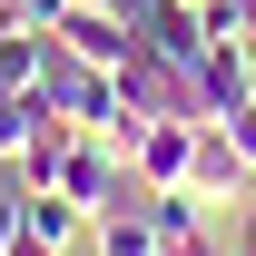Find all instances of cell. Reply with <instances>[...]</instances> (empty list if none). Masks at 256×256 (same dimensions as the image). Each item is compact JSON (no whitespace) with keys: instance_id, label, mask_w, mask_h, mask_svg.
I'll use <instances>...</instances> for the list:
<instances>
[{"instance_id":"obj_1","label":"cell","mask_w":256,"mask_h":256,"mask_svg":"<svg viewBox=\"0 0 256 256\" xmlns=\"http://www.w3.org/2000/svg\"><path fill=\"white\" fill-rule=\"evenodd\" d=\"M118 98L138 108V118H188V128H207V98H197V69L188 60H168L158 40H138L118 60Z\"/></svg>"},{"instance_id":"obj_2","label":"cell","mask_w":256,"mask_h":256,"mask_svg":"<svg viewBox=\"0 0 256 256\" xmlns=\"http://www.w3.org/2000/svg\"><path fill=\"white\" fill-rule=\"evenodd\" d=\"M188 197L197 207H256V158L226 138L217 118L197 128V158H188Z\"/></svg>"},{"instance_id":"obj_3","label":"cell","mask_w":256,"mask_h":256,"mask_svg":"<svg viewBox=\"0 0 256 256\" xmlns=\"http://www.w3.org/2000/svg\"><path fill=\"white\" fill-rule=\"evenodd\" d=\"M188 158H197V128L188 118H148L138 148H128V188L138 197H178L188 188Z\"/></svg>"},{"instance_id":"obj_4","label":"cell","mask_w":256,"mask_h":256,"mask_svg":"<svg viewBox=\"0 0 256 256\" xmlns=\"http://www.w3.org/2000/svg\"><path fill=\"white\" fill-rule=\"evenodd\" d=\"M60 197H69V207H89V217H108V207L128 197V148H118V138H79Z\"/></svg>"},{"instance_id":"obj_5","label":"cell","mask_w":256,"mask_h":256,"mask_svg":"<svg viewBox=\"0 0 256 256\" xmlns=\"http://www.w3.org/2000/svg\"><path fill=\"white\" fill-rule=\"evenodd\" d=\"M197 98H207V118H236L256 98V50L246 40H217V50L197 60Z\"/></svg>"},{"instance_id":"obj_6","label":"cell","mask_w":256,"mask_h":256,"mask_svg":"<svg viewBox=\"0 0 256 256\" xmlns=\"http://www.w3.org/2000/svg\"><path fill=\"white\" fill-rule=\"evenodd\" d=\"M138 40H148V30H128L118 10H98V0H79V10L60 20V50H79L89 69H118L128 50H138Z\"/></svg>"},{"instance_id":"obj_7","label":"cell","mask_w":256,"mask_h":256,"mask_svg":"<svg viewBox=\"0 0 256 256\" xmlns=\"http://www.w3.org/2000/svg\"><path fill=\"white\" fill-rule=\"evenodd\" d=\"M79 138H89V128H69L60 108H50V118H40V138L20 148V197H50V188H60V178H69V148H79Z\"/></svg>"},{"instance_id":"obj_8","label":"cell","mask_w":256,"mask_h":256,"mask_svg":"<svg viewBox=\"0 0 256 256\" xmlns=\"http://www.w3.org/2000/svg\"><path fill=\"white\" fill-rule=\"evenodd\" d=\"M89 246H98V256H168L158 226H148V197H118V207L89 226Z\"/></svg>"},{"instance_id":"obj_9","label":"cell","mask_w":256,"mask_h":256,"mask_svg":"<svg viewBox=\"0 0 256 256\" xmlns=\"http://www.w3.org/2000/svg\"><path fill=\"white\" fill-rule=\"evenodd\" d=\"M148 226H158V246H168V256H226L217 236L197 226V197H188V188H178V197H148Z\"/></svg>"},{"instance_id":"obj_10","label":"cell","mask_w":256,"mask_h":256,"mask_svg":"<svg viewBox=\"0 0 256 256\" xmlns=\"http://www.w3.org/2000/svg\"><path fill=\"white\" fill-rule=\"evenodd\" d=\"M40 69H50V30L10 20L0 30V89H40Z\"/></svg>"},{"instance_id":"obj_11","label":"cell","mask_w":256,"mask_h":256,"mask_svg":"<svg viewBox=\"0 0 256 256\" xmlns=\"http://www.w3.org/2000/svg\"><path fill=\"white\" fill-rule=\"evenodd\" d=\"M40 118H50L40 89H0V158H10V168H20V148L40 138Z\"/></svg>"},{"instance_id":"obj_12","label":"cell","mask_w":256,"mask_h":256,"mask_svg":"<svg viewBox=\"0 0 256 256\" xmlns=\"http://www.w3.org/2000/svg\"><path fill=\"white\" fill-rule=\"evenodd\" d=\"M89 226H98V217H89V207H69L60 188H50V197H30V236H50V246H79Z\"/></svg>"},{"instance_id":"obj_13","label":"cell","mask_w":256,"mask_h":256,"mask_svg":"<svg viewBox=\"0 0 256 256\" xmlns=\"http://www.w3.org/2000/svg\"><path fill=\"white\" fill-rule=\"evenodd\" d=\"M226 128V138H236V148H246V158H256V98H246V108H236V118H217Z\"/></svg>"},{"instance_id":"obj_14","label":"cell","mask_w":256,"mask_h":256,"mask_svg":"<svg viewBox=\"0 0 256 256\" xmlns=\"http://www.w3.org/2000/svg\"><path fill=\"white\" fill-rule=\"evenodd\" d=\"M20 226H30V197H0V246H10Z\"/></svg>"},{"instance_id":"obj_15","label":"cell","mask_w":256,"mask_h":256,"mask_svg":"<svg viewBox=\"0 0 256 256\" xmlns=\"http://www.w3.org/2000/svg\"><path fill=\"white\" fill-rule=\"evenodd\" d=\"M0 256H69V246H50V236H30V226H20V236H10Z\"/></svg>"},{"instance_id":"obj_16","label":"cell","mask_w":256,"mask_h":256,"mask_svg":"<svg viewBox=\"0 0 256 256\" xmlns=\"http://www.w3.org/2000/svg\"><path fill=\"white\" fill-rule=\"evenodd\" d=\"M246 256H256V207H246Z\"/></svg>"},{"instance_id":"obj_17","label":"cell","mask_w":256,"mask_h":256,"mask_svg":"<svg viewBox=\"0 0 256 256\" xmlns=\"http://www.w3.org/2000/svg\"><path fill=\"white\" fill-rule=\"evenodd\" d=\"M0 10H10V20H20V0H0Z\"/></svg>"},{"instance_id":"obj_18","label":"cell","mask_w":256,"mask_h":256,"mask_svg":"<svg viewBox=\"0 0 256 256\" xmlns=\"http://www.w3.org/2000/svg\"><path fill=\"white\" fill-rule=\"evenodd\" d=\"M0 30H10V10H0Z\"/></svg>"},{"instance_id":"obj_19","label":"cell","mask_w":256,"mask_h":256,"mask_svg":"<svg viewBox=\"0 0 256 256\" xmlns=\"http://www.w3.org/2000/svg\"><path fill=\"white\" fill-rule=\"evenodd\" d=\"M188 10H197V0H188Z\"/></svg>"}]
</instances>
